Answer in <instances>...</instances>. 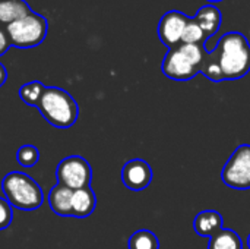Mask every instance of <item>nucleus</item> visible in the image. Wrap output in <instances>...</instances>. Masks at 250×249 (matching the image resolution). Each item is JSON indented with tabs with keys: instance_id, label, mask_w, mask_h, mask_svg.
Returning <instances> with one entry per match:
<instances>
[{
	"instance_id": "1",
	"label": "nucleus",
	"mask_w": 250,
	"mask_h": 249,
	"mask_svg": "<svg viewBox=\"0 0 250 249\" xmlns=\"http://www.w3.org/2000/svg\"><path fill=\"white\" fill-rule=\"evenodd\" d=\"M212 51L215 53L224 81L240 79L249 73L250 44L243 34L240 32L224 34Z\"/></svg>"
},
{
	"instance_id": "2",
	"label": "nucleus",
	"mask_w": 250,
	"mask_h": 249,
	"mask_svg": "<svg viewBox=\"0 0 250 249\" xmlns=\"http://www.w3.org/2000/svg\"><path fill=\"white\" fill-rule=\"evenodd\" d=\"M208 50L204 44H179L168 48L163 60V73L174 81H189L201 73V65Z\"/></svg>"
},
{
	"instance_id": "3",
	"label": "nucleus",
	"mask_w": 250,
	"mask_h": 249,
	"mask_svg": "<svg viewBox=\"0 0 250 249\" xmlns=\"http://www.w3.org/2000/svg\"><path fill=\"white\" fill-rule=\"evenodd\" d=\"M37 109L50 125L60 129L73 126L79 114L75 98L67 91L57 87H45Z\"/></svg>"
},
{
	"instance_id": "4",
	"label": "nucleus",
	"mask_w": 250,
	"mask_h": 249,
	"mask_svg": "<svg viewBox=\"0 0 250 249\" xmlns=\"http://www.w3.org/2000/svg\"><path fill=\"white\" fill-rule=\"evenodd\" d=\"M1 191L12 207L23 211L37 210L44 201L41 186L23 172L7 173L1 181Z\"/></svg>"
},
{
	"instance_id": "5",
	"label": "nucleus",
	"mask_w": 250,
	"mask_h": 249,
	"mask_svg": "<svg viewBox=\"0 0 250 249\" xmlns=\"http://www.w3.org/2000/svg\"><path fill=\"white\" fill-rule=\"evenodd\" d=\"M48 31L47 19L35 12L9 23L6 32L9 35L10 44L18 48H32L40 45Z\"/></svg>"
},
{
	"instance_id": "6",
	"label": "nucleus",
	"mask_w": 250,
	"mask_h": 249,
	"mask_svg": "<svg viewBox=\"0 0 250 249\" xmlns=\"http://www.w3.org/2000/svg\"><path fill=\"white\" fill-rule=\"evenodd\" d=\"M223 182L237 191H248L250 189V145L243 144L239 145L231 157L227 160L223 172H221Z\"/></svg>"
},
{
	"instance_id": "7",
	"label": "nucleus",
	"mask_w": 250,
	"mask_h": 249,
	"mask_svg": "<svg viewBox=\"0 0 250 249\" xmlns=\"http://www.w3.org/2000/svg\"><path fill=\"white\" fill-rule=\"evenodd\" d=\"M57 183L76 191L89 186L92 179V169L89 163L81 156H70L63 158L56 167Z\"/></svg>"
},
{
	"instance_id": "8",
	"label": "nucleus",
	"mask_w": 250,
	"mask_h": 249,
	"mask_svg": "<svg viewBox=\"0 0 250 249\" xmlns=\"http://www.w3.org/2000/svg\"><path fill=\"white\" fill-rule=\"evenodd\" d=\"M189 19V16L179 10H170L164 13L158 23V37L161 43L168 48L182 44V35Z\"/></svg>"
},
{
	"instance_id": "9",
	"label": "nucleus",
	"mask_w": 250,
	"mask_h": 249,
	"mask_svg": "<svg viewBox=\"0 0 250 249\" xmlns=\"http://www.w3.org/2000/svg\"><path fill=\"white\" fill-rule=\"evenodd\" d=\"M123 185L135 192L144 191L152 182V169L142 158L129 160L122 169Z\"/></svg>"
},
{
	"instance_id": "10",
	"label": "nucleus",
	"mask_w": 250,
	"mask_h": 249,
	"mask_svg": "<svg viewBox=\"0 0 250 249\" xmlns=\"http://www.w3.org/2000/svg\"><path fill=\"white\" fill-rule=\"evenodd\" d=\"M223 216L215 210H205L196 214L193 229L201 238H211L223 229Z\"/></svg>"
},
{
	"instance_id": "11",
	"label": "nucleus",
	"mask_w": 250,
	"mask_h": 249,
	"mask_svg": "<svg viewBox=\"0 0 250 249\" xmlns=\"http://www.w3.org/2000/svg\"><path fill=\"white\" fill-rule=\"evenodd\" d=\"M72 194L73 191L57 183L50 189L48 194V205L54 214L62 217L72 216Z\"/></svg>"
},
{
	"instance_id": "12",
	"label": "nucleus",
	"mask_w": 250,
	"mask_h": 249,
	"mask_svg": "<svg viewBox=\"0 0 250 249\" xmlns=\"http://www.w3.org/2000/svg\"><path fill=\"white\" fill-rule=\"evenodd\" d=\"M97 205V197L94 191L86 186L82 189H76L72 194V216L78 219H85L91 216Z\"/></svg>"
},
{
	"instance_id": "13",
	"label": "nucleus",
	"mask_w": 250,
	"mask_h": 249,
	"mask_svg": "<svg viewBox=\"0 0 250 249\" xmlns=\"http://www.w3.org/2000/svg\"><path fill=\"white\" fill-rule=\"evenodd\" d=\"M193 19L201 26V29L204 31V34L208 40L211 35H214L220 29L223 16H221V12L218 7H215L214 4H205L198 10L196 16Z\"/></svg>"
},
{
	"instance_id": "14",
	"label": "nucleus",
	"mask_w": 250,
	"mask_h": 249,
	"mask_svg": "<svg viewBox=\"0 0 250 249\" xmlns=\"http://www.w3.org/2000/svg\"><path fill=\"white\" fill-rule=\"evenodd\" d=\"M31 7L25 0H0V25H9L28 13Z\"/></svg>"
},
{
	"instance_id": "15",
	"label": "nucleus",
	"mask_w": 250,
	"mask_h": 249,
	"mask_svg": "<svg viewBox=\"0 0 250 249\" xmlns=\"http://www.w3.org/2000/svg\"><path fill=\"white\" fill-rule=\"evenodd\" d=\"M208 249H243V242L234 230L223 227L209 238Z\"/></svg>"
},
{
	"instance_id": "16",
	"label": "nucleus",
	"mask_w": 250,
	"mask_h": 249,
	"mask_svg": "<svg viewBox=\"0 0 250 249\" xmlns=\"http://www.w3.org/2000/svg\"><path fill=\"white\" fill-rule=\"evenodd\" d=\"M129 249H160V241L151 230L142 229L135 232L127 242Z\"/></svg>"
},
{
	"instance_id": "17",
	"label": "nucleus",
	"mask_w": 250,
	"mask_h": 249,
	"mask_svg": "<svg viewBox=\"0 0 250 249\" xmlns=\"http://www.w3.org/2000/svg\"><path fill=\"white\" fill-rule=\"evenodd\" d=\"M45 90V85L40 81H31L25 85H22L19 88V98L26 103L28 106H32V107H37L40 100H41V95Z\"/></svg>"
},
{
	"instance_id": "18",
	"label": "nucleus",
	"mask_w": 250,
	"mask_h": 249,
	"mask_svg": "<svg viewBox=\"0 0 250 249\" xmlns=\"http://www.w3.org/2000/svg\"><path fill=\"white\" fill-rule=\"evenodd\" d=\"M201 73H204L212 82H221V81H224L221 68H220L218 62H217V57H215V53L214 51H208L205 54L204 62L201 65Z\"/></svg>"
},
{
	"instance_id": "19",
	"label": "nucleus",
	"mask_w": 250,
	"mask_h": 249,
	"mask_svg": "<svg viewBox=\"0 0 250 249\" xmlns=\"http://www.w3.org/2000/svg\"><path fill=\"white\" fill-rule=\"evenodd\" d=\"M207 41V37L204 34V31L201 29V26L195 22V19H189L183 35H182V43L183 44H204Z\"/></svg>"
},
{
	"instance_id": "20",
	"label": "nucleus",
	"mask_w": 250,
	"mask_h": 249,
	"mask_svg": "<svg viewBox=\"0 0 250 249\" xmlns=\"http://www.w3.org/2000/svg\"><path fill=\"white\" fill-rule=\"evenodd\" d=\"M16 160L22 167H34L40 160V151L34 145H22L16 153Z\"/></svg>"
},
{
	"instance_id": "21",
	"label": "nucleus",
	"mask_w": 250,
	"mask_h": 249,
	"mask_svg": "<svg viewBox=\"0 0 250 249\" xmlns=\"http://www.w3.org/2000/svg\"><path fill=\"white\" fill-rule=\"evenodd\" d=\"M12 220H13L12 205L6 201V198L0 197V230L7 229L12 225Z\"/></svg>"
},
{
	"instance_id": "22",
	"label": "nucleus",
	"mask_w": 250,
	"mask_h": 249,
	"mask_svg": "<svg viewBox=\"0 0 250 249\" xmlns=\"http://www.w3.org/2000/svg\"><path fill=\"white\" fill-rule=\"evenodd\" d=\"M10 45H12V44H10L9 35H7V32H6V28H3V26L0 25V56H3V54L9 50Z\"/></svg>"
},
{
	"instance_id": "23",
	"label": "nucleus",
	"mask_w": 250,
	"mask_h": 249,
	"mask_svg": "<svg viewBox=\"0 0 250 249\" xmlns=\"http://www.w3.org/2000/svg\"><path fill=\"white\" fill-rule=\"evenodd\" d=\"M6 79H7V70H6V68L0 63V87L4 85Z\"/></svg>"
},
{
	"instance_id": "24",
	"label": "nucleus",
	"mask_w": 250,
	"mask_h": 249,
	"mask_svg": "<svg viewBox=\"0 0 250 249\" xmlns=\"http://www.w3.org/2000/svg\"><path fill=\"white\" fill-rule=\"evenodd\" d=\"M248 248L250 249V233H249V236H248Z\"/></svg>"
},
{
	"instance_id": "25",
	"label": "nucleus",
	"mask_w": 250,
	"mask_h": 249,
	"mask_svg": "<svg viewBox=\"0 0 250 249\" xmlns=\"http://www.w3.org/2000/svg\"><path fill=\"white\" fill-rule=\"evenodd\" d=\"M208 1H212V3H217V1H221V0H208Z\"/></svg>"
}]
</instances>
